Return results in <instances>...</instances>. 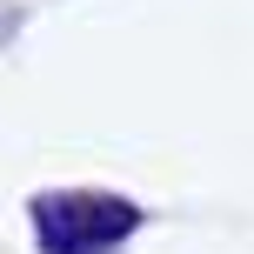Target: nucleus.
<instances>
[{
  "label": "nucleus",
  "mask_w": 254,
  "mask_h": 254,
  "mask_svg": "<svg viewBox=\"0 0 254 254\" xmlns=\"http://www.w3.org/2000/svg\"><path fill=\"white\" fill-rule=\"evenodd\" d=\"M134 228H140V207L114 201V194H47V201H34V234L54 254H101Z\"/></svg>",
  "instance_id": "f257e3e1"
}]
</instances>
